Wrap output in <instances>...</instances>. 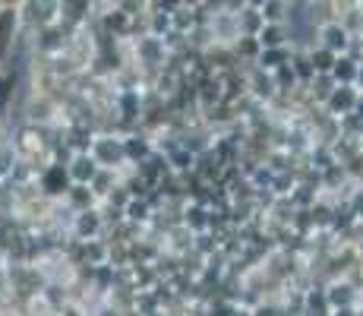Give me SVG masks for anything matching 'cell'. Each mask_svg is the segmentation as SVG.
Segmentation results:
<instances>
[{"instance_id":"obj_1","label":"cell","mask_w":363,"mask_h":316,"mask_svg":"<svg viewBox=\"0 0 363 316\" xmlns=\"http://www.w3.org/2000/svg\"><path fill=\"white\" fill-rule=\"evenodd\" d=\"M13 23H16V13H13V10H4V13H0V54H4L6 45H10Z\"/></svg>"}]
</instances>
